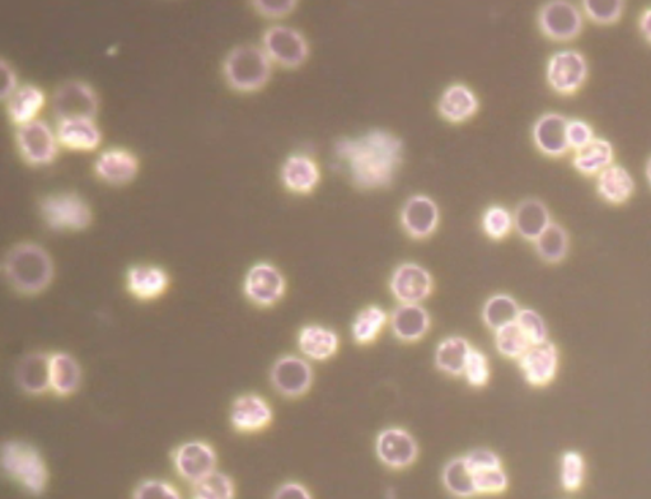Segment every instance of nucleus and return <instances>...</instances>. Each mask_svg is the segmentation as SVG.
Listing matches in <instances>:
<instances>
[{
    "mask_svg": "<svg viewBox=\"0 0 651 499\" xmlns=\"http://www.w3.org/2000/svg\"><path fill=\"white\" fill-rule=\"evenodd\" d=\"M335 153L345 163L359 189L376 190L391 185L404 160V143L396 134L374 129L358 138H343Z\"/></svg>",
    "mask_w": 651,
    "mask_h": 499,
    "instance_id": "obj_1",
    "label": "nucleus"
},
{
    "mask_svg": "<svg viewBox=\"0 0 651 499\" xmlns=\"http://www.w3.org/2000/svg\"><path fill=\"white\" fill-rule=\"evenodd\" d=\"M3 273L14 292L34 297L44 293L53 283L55 265L45 247L23 241L12 246L4 256Z\"/></svg>",
    "mask_w": 651,
    "mask_h": 499,
    "instance_id": "obj_2",
    "label": "nucleus"
},
{
    "mask_svg": "<svg viewBox=\"0 0 651 499\" xmlns=\"http://www.w3.org/2000/svg\"><path fill=\"white\" fill-rule=\"evenodd\" d=\"M2 468L12 482L32 497H40L48 488V464L39 449L26 441L8 440L2 449Z\"/></svg>",
    "mask_w": 651,
    "mask_h": 499,
    "instance_id": "obj_3",
    "label": "nucleus"
},
{
    "mask_svg": "<svg viewBox=\"0 0 651 499\" xmlns=\"http://www.w3.org/2000/svg\"><path fill=\"white\" fill-rule=\"evenodd\" d=\"M271 73L273 62L259 45H238L224 58V79L237 92L254 93L262 90L268 85Z\"/></svg>",
    "mask_w": 651,
    "mask_h": 499,
    "instance_id": "obj_4",
    "label": "nucleus"
},
{
    "mask_svg": "<svg viewBox=\"0 0 651 499\" xmlns=\"http://www.w3.org/2000/svg\"><path fill=\"white\" fill-rule=\"evenodd\" d=\"M39 208L42 221L53 231H83L92 223L90 204L76 193L48 195Z\"/></svg>",
    "mask_w": 651,
    "mask_h": 499,
    "instance_id": "obj_5",
    "label": "nucleus"
},
{
    "mask_svg": "<svg viewBox=\"0 0 651 499\" xmlns=\"http://www.w3.org/2000/svg\"><path fill=\"white\" fill-rule=\"evenodd\" d=\"M261 46L273 64L287 69L302 67L311 54L303 32L287 25H274L266 29Z\"/></svg>",
    "mask_w": 651,
    "mask_h": 499,
    "instance_id": "obj_6",
    "label": "nucleus"
},
{
    "mask_svg": "<svg viewBox=\"0 0 651 499\" xmlns=\"http://www.w3.org/2000/svg\"><path fill=\"white\" fill-rule=\"evenodd\" d=\"M588 76V60L578 50H557L547 60L546 81L557 95H575L582 90Z\"/></svg>",
    "mask_w": 651,
    "mask_h": 499,
    "instance_id": "obj_7",
    "label": "nucleus"
},
{
    "mask_svg": "<svg viewBox=\"0 0 651 499\" xmlns=\"http://www.w3.org/2000/svg\"><path fill=\"white\" fill-rule=\"evenodd\" d=\"M270 384L285 399H299L309 393L315 381L311 362L298 354H283L273 363Z\"/></svg>",
    "mask_w": 651,
    "mask_h": 499,
    "instance_id": "obj_8",
    "label": "nucleus"
},
{
    "mask_svg": "<svg viewBox=\"0 0 651 499\" xmlns=\"http://www.w3.org/2000/svg\"><path fill=\"white\" fill-rule=\"evenodd\" d=\"M243 295L259 309H271L287 293V279L276 265L260 261L247 270L243 279Z\"/></svg>",
    "mask_w": 651,
    "mask_h": 499,
    "instance_id": "obj_9",
    "label": "nucleus"
},
{
    "mask_svg": "<svg viewBox=\"0 0 651 499\" xmlns=\"http://www.w3.org/2000/svg\"><path fill=\"white\" fill-rule=\"evenodd\" d=\"M537 25L547 39L568 43L582 34L584 13L582 8L568 0H552L538 11Z\"/></svg>",
    "mask_w": 651,
    "mask_h": 499,
    "instance_id": "obj_10",
    "label": "nucleus"
},
{
    "mask_svg": "<svg viewBox=\"0 0 651 499\" xmlns=\"http://www.w3.org/2000/svg\"><path fill=\"white\" fill-rule=\"evenodd\" d=\"M171 460L176 474L195 487L217 470L218 455L212 443L190 440L172 450Z\"/></svg>",
    "mask_w": 651,
    "mask_h": 499,
    "instance_id": "obj_11",
    "label": "nucleus"
},
{
    "mask_svg": "<svg viewBox=\"0 0 651 499\" xmlns=\"http://www.w3.org/2000/svg\"><path fill=\"white\" fill-rule=\"evenodd\" d=\"M379 463L391 470H405L416 463L420 455L418 440L402 427L383 428L374 442Z\"/></svg>",
    "mask_w": 651,
    "mask_h": 499,
    "instance_id": "obj_12",
    "label": "nucleus"
},
{
    "mask_svg": "<svg viewBox=\"0 0 651 499\" xmlns=\"http://www.w3.org/2000/svg\"><path fill=\"white\" fill-rule=\"evenodd\" d=\"M16 144L22 160L30 166H45L58 155V138L46 121L36 119L17 128Z\"/></svg>",
    "mask_w": 651,
    "mask_h": 499,
    "instance_id": "obj_13",
    "label": "nucleus"
},
{
    "mask_svg": "<svg viewBox=\"0 0 651 499\" xmlns=\"http://www.w3.org/2000/svg\"><path fill=\"white\" fill-rule=\"evenodd\" d=\"M390 292L398 303H420L434 292V278L428 269L415 261L398 264L391 274Z\"/></svg>",
    "mask_w": 651,
    "mask_h": 499,
    "instance_id": "obj_14",
    "label": "nucleus"
},
{
    "mask_svg": "<svg viewBox=\"0 0 651 499\" xmlns=\"http://www.w3.org/2000/svg\"><path fill=\"white\" fill-rule=\"evenodd\" d=\"M51 106L58 121L93 120L98 110V99L95 90L88 83L68 81L56 88Z\"/></svg>",
    "mask_w": 651,
    "mask_h": 499,
    "instance_id": "obj_15",
    "label": "nucleus"
},
{
    "mask_svg": "<svg viewBox=\"0 0 651 499\" xmlns=\"http://www.w3.org/2000/svg\"><path fill=\"white\" fill-rule=\"evenodd\" d=\"M274 421V409L268 400L256 393L238 395L229 409V423L240 435H256Z\"/></svg>",
    "mask_w": 651,
    "mask_h": 499,
    "instance_id": "obj_16",
    "label": "nucleus"
},
{
    "mask_svg": "<svg viewBox=\"0 0 651 499\" xmlns=\"http://www.w3.org/2000/svg\"><path fill=\"white\" fill-rule=\"evenodd\" d=\"M439 223V205L429 195L414 194L402 204L400 225L410 239L416 241L429 239L437 232Z\"/></svg>",
    "mask_w": 651,
    "mask_h": 499,
    "instance_id": "obj_17",
    "label": "nucleus"
},
{
    "mask_svg": "<svg viewBox=\"0 0 651 499\" xmlns=\"http://www.w3.org/2000/svg\"><path fill=\"white\" fill-rule=\"evenodd\" d=\"M519 370L529 386L542 389L552 384L560 370V351L555 343L532 345L518 361Z\"/></svg>",
    "mask_w": 651,
    "mask_h": 499,
    "instance_id": "obj_18",
    "label": "nucleus"
},
{
    "mask_svg": "<svg viewBox=\"0 0 651 499\" xmlns=\"http://www.w3.org/2000/svg\"><path fill=\"white\" fill-rule=\"evenodd\" d=\"M171 278L165 268L154 264H135L125 274V288L139 302H153L166 295Z\"/></svg>",
    "mask_w": 651,
    "mask_h": 499,
    "instance_id": "obj_19",
    "label": "nucleus"
},
{
    "mask_svg": "<svg viewBox=\"0 0 651 499\" xmlns=\"http://www.w3.org/2000/svg\"><path fill=\"white\" fill-rule=\"evenodd\" d=\"M568 121L565 115L550 111L540 116L532 127V141L538 152L550 158L568 155L570 148L566 129Z\"/></svg>",
    "mask_w": 651,
    "mask_h": 499,
    "instance_id": "obj_20",
    "label": "nucleus"
},
{
    "mask_svg": "<svg viewBox=\"0 0 651 499\" xmlns=\"http://www.w3.org/2000/svg\"><path fill=\"white\" fill-rule=\"evenodd\" d=\"M432 315L420 303H398L390 314L392 334L402 343H418L432 329Z\"/></svg>",
    "mask_w": 651,
    "mask_h": 499,
    "instance_id": "obj_21",
    "label": "nucleus"
},
{
    "mask_svg": "<svg viewBox=\"0 0 651 499\" xmlns=\"http://www.w3.org/2000/svg\"><path fill=\"white\" fill-rule=\"evenodd\" d=\"M321 169L311 156L294 153L285 158L280 169V180L290 193L308 195L320 185Z\"/></svg>",
    "mask_w": 651,
    "mask_h": 499,
    "instance_id": "obj_22",
    "label": "nucleus"
},
{
    "mask_svg": "<svg viewBox=\"0 0 651 499\" xmlns=\"http://www.w3.org/2000/svg\"><path fill=\"white\" fill-rule=\"evenodd\" d=\"M93 171L98 179L111 185H126L135 179L139 172L137 156L128 149L114 147L105 149L93 163Z\"/></svg>",
    "mask_w": 651,
    "mask_h": 499,
    "instance_id": "obj_23",
    "label": "nucleus"
},
{
    "mask_svg": "<svg viewBox=\"0 0 651 499\" xmlns=\"http://www.w3.org/2000/svg\"><path fill=\"white\" fill-rule=\"evenodd\" d=\"M341 339L336 330L322 324L302 326L297 335L301 356L309 362H326L339 352Z\"/></svg>",
    "mask_w": 651,
    "mask_h": 499,
    "instance_id": "obj_24",
    "label": "nucleus"
},
{
    "mask_svg": "<svg viewBox=\"0 0 651 499\" xmlns=\"http://www.w3.org/2000/svg\"><path fill=\"white\" fill-rule=\"evenodd\" d=\"M480 100L465 83H452L439 96L437 110L440 118L451 124H463L479 113Z\"/></svg>",
    "mask_w": 651,
    "mask_h": 499,
    "instance_id": "obj_25",
    "label": "nucleus"
},
{
    "mask_svg": "<svg viewBox=\"0 0 651 499\" xmlns=\"http://www.w3.org/2000/svg\"><path fill=\"white\" fill-rule=\"evenodd\" d=\"M51 353L35 351L27 353L16 368V382L22 393L28 396H44L50 389Z\"/></svg>",
    "mask_w": 651,
    "mask_h": 499,
    "instance_id": "obj_26",
    "label": "nucleus"
},
{
    "mask_svg": "<svg viewBox=\"0 0 651 499\" xmlns=\"http://www.w3.org/2000/svg\"><path fill=\"white\" fill-rule=\"evenodd\" d=\"M513 217L514 231L532 244L554 222L549 207L538 198H526L519 202Z\"/></svg>",
    "mask_w": 651,
    "mask_h": 499,
    "instance_id": "obj_27",
    "label": "nucleus"
},
{
    "mask_svg": "<svg viewBox=\"0 0 651 499\" xmlns=\"http://www.w3.org/2000/svg\"><path fill=\"white\" fill-rule=\"evenodd\" d=\"M83 371L77 358L67 352H53L50 357V389L58 398H69L81 389Z\"/></svg>",
    "mask_w": 651,
    "mask_h": 499,
    "instance_id": "obj_28",
    "label": "nucleus"
},
{
    "mask_svg": "<svg viewBox=\"0 0 651 499\" xmlns=\"http://www.w3.org/2000/svg\"><path fill=\"white\" fill-rule=\"evenodd\" d=\"M55 133L60 146L70 151H95L102 141L101 130L91 119L59 121Z\"/></svg>",
    "mask_w": 651,
    "mask_h": 499,
    "instance_id": "obj_29",
    "label": "nucleus"
},
{
    "mask_svg": "<svg viewBox=\"0 0 651 499\" xmlns=\"http://www.w3.org/2000/svg\"><path fill=\"white\" fill-rule=\"evenodd\" d=\"M596 179L597 193L608 204H625L634 194V177L626 167L617 163L603 170Z\"/></svg>",
    "mask_w": 651,
    "mask_h": 499,
    "instance_id": "obj_30",
    "label": "nucleus"
},
{
    "mask_svg": "<svg viewBox=\"0 0 651 499\" xmlns=\"http://www.w3.org/2000/svg\"><path fill=\"white\" fill-rule=\"evenodd\" d=\"M46 96L40 87L23 85L6 101L8 119L16 127L34 121L44 109Z\"/></svg>",
    "mask_w": 651,
    "mask_h": 499,
    "instance_id": "obj_31",
    "label": "nucleus"
},
{
    "mask_svg": "<svg viewBox=\"0 0 651 499\" xmlns=\"http://www.w3.org/2000/svg\"><path fill=\"white\" fill-rule=\"evenodd\" d=\"M472 348L470 340L462 335H449L435 348L434 365L444 375L461 377Z\"/></svg>",
    "mask_w": 651,
    "mask_h": 499,
    "instance_id": "obj_32",
    "label": "nucleus"
},
{
    "mask_svg": "<svg viewBox=\"0 0 651 499\" xmlns=\"http://www.w3.org/2000/svg\"><path fill=\"white\" fill-rule=\"evenodd\" d=\"M615 161V148L604 138H596L589 146L574 152L573 167L580 175L598 176Z\"/></svg>",
    "mask_w": 651,
    "mask_h": 499,
    "instance_id": "obj_33",
    "label": "nucleus"
},
{
    "mask_svg": "<svg viewBox=\"0 0 651 499\" xmlns=\"http://www.w3.org/2000/svg\"><path fill=\"white\" fill-rule=\"evenodd\" d=\"M390 325V314L383 307L369 305L360 310L351 323V337L358 345H371Z\"/></svg>",
    "mask_w": 651,
    "mask_h": 499,
    "instance_id": "obj_34",
    "label": "nucleus"
},
{
    "mask_svg": "<svg viewBox=\"0 0 651 499\" xmlns=\"http://www.w3.org/2000/svg\"><path fill=\"white\" fill-rule=\"evenodd\" d=\"M521 310L518 301L509 293H495L482 306V323L494 333L505 325L515 323Z\"/></svg>",
    "mask_w": 651,
    "mask_h": 499,
    "instance_id": "obj_35",
    "label": "nucleus"
},
{
    "mask_svg": "<svg viewBox=\"0 0 651 499\" xmlns=\"http://www.w3.org/2000/svg\"><path fill=\"white\" fill-rule=\"evenodd\" d=\"M538 258L547 264H560L568 258L570 236L560 223L552 222L547 230L533 242Z\"/></svg>",
    "mask_w": 651,
    "mask_h": 499,
    "instance_id": "obj_36",
    "label": "nucleus"
},
{
    "mask_svg": "<svg viewBox=\"0 0 651 499\" xmlns=\"http://www.w3.org/2000/svg\"><path fill=\"white\" fill-rule=\"evenodd\" d=\"M442 483L451 496L471 499L477 496L473 473L463 455L452 457L442 470Z\"/></svg>",
    "mask_w": 651,
    "mask_h": 499,
    "instance_id": "obj_37",
    "label": "nucleus"
},
{
    "mask_svg": "<svg viewBox=\"0 0 651 499\" xmlns=\"http://www.w3.org/2000/svg\"><path fill=\"white\" fill-rule=\"evenodd\" d=\"M494 344L501 357L517 362L532 347L517 323L505 325L494 331Z\"/></svg>",
    "mask_w": 651,
    "mask_h": 499,
    "instance_id": "obj_38",
    "label": "nucleus"
},
{
    "mask_svg": "<svg viewBox=\"0 0 651 499\" xmlns=\"http://www.w3.org/2000/svg\"><path fill=\"white\" fill-rule=\"evenodd\" d=\"M587 477L584 456L575 450L565 451L560 459V484L565 492L575 493L583 488Z\"/></svg>",
    "mask_w": 651,
    "mask_h": 499,
    "instance_id": "obj_39",
    "label": "nucleus"
},
{
    "mask_svg": "<svg viewBox=\"0 0 651 499\" xmlns=\"http://www.w3.org/2000/svg\"><path fill=\"white\" fill-rule=\"evenodd\" d=\"M481 228L490 240L503 241L514 230L513 212L504 205H490L482 214Z\"/></svg>",
    "mask_w": 651,
    "mask_h": 499,
    "instance_id": "obj_40",
    "label": "nucleus"
},
{
    "mask_svg": "<svg viewBox=\"0 0 651 499\" xmlns=\"http://www.w3.org/2000/svg\"><path fill=\"white\" fill-rule=\"evenodd\" d=\"M626 3L624 0H585L582 11L590 21L597 25H615L624 16Z\"/></svg>",
    "mask_w": 651,
    "mask_h": 499,
    "instance_id": "obj_41",
    "label": "nucleus"
},
{
    "mask_svg": "<svg viewBox=\"0 0 651 499\" xmlns=\"http://www.w3.org/2000/svg\"><path fill=\"white\" fill-rule=\"evenodd\" d=\"M194 488V496L205 499H234L236 498V484L228 474L215 470Z\"/></svg>",
    "mask_w": 651,
    "mask_h": 499,
    "instance_id": "obj_42",
    "label": "nucleus"
},
{
    "mask_svg": "<svg viewBox=\"0 0 651 499\" xmlns=\"http://www.w3.org/2000/svg\"><path fill=\"white\" fill-rule=\"evenodd\" d=\"M463 377L473 389H482L489 384L491 379V366L489 357L479 348H472L467 358Z\"/></svg>",
    "mask_w": 651,
    "mask_h": 499,
    "instance_id": "obj_43",
    "label": "nucleus"
},
{
    "mask_svg": "<svg viewBox=\"0 0 651 499\" xmlns=\"http://www.w3.org/2000/svg\"><path fill=\"white\" fill-rule=\"evenodd\" d=\"M515 323L521 328L531 345H540L549 342V326H547L540 312L524 307L519 312Z\"/></svg>",
    "mask_w": 651,
    "mask_h": 499,
    "instance_id": "obj_44",
    "label": "nucleus"
},
{
    "mask_svg": "<svg viewBox=\"0 0 651 499\" xmlns=\"http://www.w3.org/2000/svg\"><path fill=\"white\" fill-rule=\"evenodd\" d=\"M131 499H184L175 484L165 479H144L134 488Z\"/></svg>",
    "mask_w": 651,
    "mask_h": 499,
    "instance_id": "obj_45",
    "label": "nucleus"
},
{
    "mask_svg": "<svg viewBox=\"0 0 651 499\" xmlns=\"http://www.w3.org/2000/svg\"><path fill=\"white\" fill-rule=\"evenodd\" d=\"M473 480L477 496H498L509 488V477L504 468L473 473Z\"/></svg>",
    "mask_w": 651,
    "mask_h": 499,
    "instance_id": "obj_46",
    "label": "nucleus"
},
{
    "mask_svg": "<svg viewBox=\"0 0 651 499\" xmlns=\"http://www.w3.org/2000/svg\"><path fill=\"white\" fill-rule=\"evenodd\" d=\"M566 137L570 151L578 152L596 139L592 125L583 119H569Z\"/></svg>",
    "mask_w": 651,
    "mask_h": 499,
    "instance_id": "obj_47",
    "label": "nucleus"
},
{
    "mask_svg": "<svg viewBox=\"0 0 651 499\" xmlns=\"http://www.w3.org/2000/svg\"><path fill=\"white\" fill-rule=\"evenodd\" d=\"M463 457H465L468 468L472 473L503 468L501 457L495 451L486 449V447H476V449L468 451Z\"/></svg>",
    "mask_w": 651,
    "mask_h": 499,
    "instance_id": "obj_48",
    "label": "nucleus"
},
{
    "mask_svg": "<svg viewBox=\"0 0 651 499\" xmlns=\"http://www.w3.org/2000/svg\"><path fill=\"white\" fill-rule=\"evenodd\" d=\"M259 15L266 18H283L290 15L298 7L295 0H285V2H268V0H256L251 3Z\"/></svg>",
    "mask_w": 651,
    "mask_h": 499,
    "instance_id": "obj_49",
    "label": "nucleus"
},
{
    "mask_svg": "<svg viewBox=\"0 0 651 499\" xmlns=\"http://www.w3.org/2000/svg\"><path fill=\"white\" fill-rule=\"evenodd\" d=\"M271 499H313V496L306 485L289 480L275 489Z\"/></svg>",
    "mask_w": 651,
    "mask_h": 499,
    "instance_id": "obj_50",
    "label": "nucleus"
},
{
    "mask_svg": "<svg viewBox=\"0 0 651 499\" xmlns=\"http://www.w3.org/2000/svg\"><path fill=\"white\" fill-rule=\"evenodd\" d=\"M0 71H2V100L7 101L14 92L18 90L17 74L7 60H0Z\"/></svg>",
    "mask_w": 651,
    "mask_h": 499,
    "instance_id": "obj_51",
    "label": "nucleus"
},
{
    "mask_svg": "<svg viewBox=\"0 0 651 499\" xmlns=\"http://www.w3.org/2000/svg\"><path fill=\"white\" fill-rule=\"evenodd\" d=\"M639 30L651 44V7L645 8L639 17Z\"/></svg>",
    "mask_w": 651,
    "mask_h": 499,
    "instance_id": "obj_52",
    "label": "nucleus"
},
{
    "mask_svg": "<svg viewBox=\"0 0 651 499\" xmlns=\"http://www.w3.org/2000/svg\"><path fill=\"white\" fill-rule=\"evenodd\" d=\"M645 176H646V180H648V183L651 186V156L649 157L648 162H646Z\"/></svg>",
    "mask_w": 651,
    "mask_h": 499,
    "instance_id": "obj_53",
    "label": "nucleus"
},
{
    "mask_svg": "<svg viewBox=\"0 0 651 499\" xmlns=\"http://www.w3.org/2000/svg\"><path fill=\"white\" fill-rule=\"evenodd\" d=\"M191 499H205V498H203V497H199V496H192Z\"/></svg>",
    "mask_w": 651,
    "mask_h": 499,
    "instance_id": "obj_54",
    "label": "nucleus"
}]
</instances>
